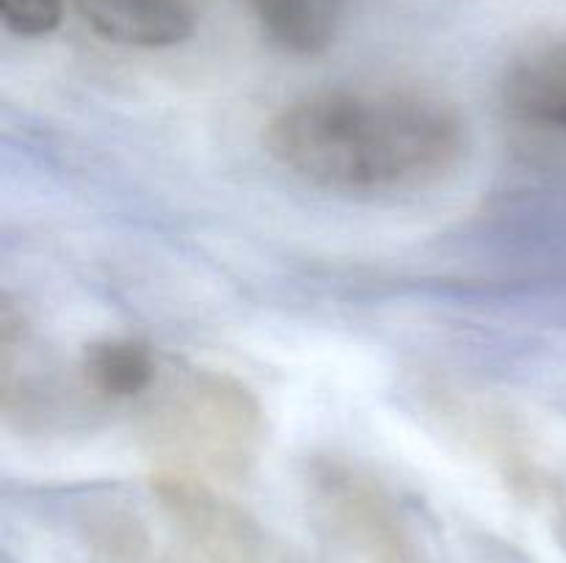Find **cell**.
Instances as JSON below:
<instances>
[{
	"label": "cell",
	"instance_id": "cell-2",
	"mask_svg": "<svg viewBox=\"0 0 566 563\" xmlns=\"http://www.w3.org/2000/svg\"><path fill=\"white\" fill-rule=\"evenodd\" d=\"M144 442L160 472L235 480L254 467L265 439L263 406L235 375L171 370L144 406Z\"/></svg>",
	"mask_w": 566,
	"mask_h": 563
},
{
	"label": "cell",
	"instance_id": "cell-1",
	"mask_svg": "<svg viewBox=\"0 0 566 563\" xmlns=\"http://www.w3.org/2000/svg\"><path fill=\"white\" fill-rule=\"evenodd\" d=\"M265 149L282 169L329 191H420L462 166L468 125L431 94L329 88L276 110Z\"/></svg>",
	"mask_w": 566,
	"mask_h": 563
},
{
	"label": "cell",
	"instance_id": "cell-9",
	"mask_svg": "<svg viewBox=\"0 0 566 563\" xmlns=\"http://www.w3.org/2000/svg\"><path fill=\"white\" fill-rule=\"evenodd\" d=\"M252 9L271 42L287 53L315 55L335 42L346 0H252Z\"/></svg>",
	"mask_w": 566,
	"mask_h": 563
},
{
	"label": "cell",
	"instance_id": "cell-6",
	"mask_svg": "<svg viewBox=\"0 0 566 563\" xmlns=\"http://www.w3.org/2000/svg\"><path fill=\"white\" fill-rule=\"evenodd\" d=\"M506 110L536 130L566 132V42L528 50L503 83Z\"/></svg>",
	"mask_w": 566,
	"mask_h": 563
},
{
	"label": "cell",
	"instance_id": "cell-5",
	"mask_svg": "<svg viewBox=\"0 0 566 563\" xmlns=\"http://www.w3.org/2000/svg\"><path fill=\"white\" fill-rule=\"evenodd\" d=\"M81 20L105 42L160 50L197 31L193 0H75Z\"/></svg>",
	"mask_w": 566,
	"mask_h": 563
},
{
	"label": "cell",
	"instance_id": "cell-7",
	"mask_svg": "<svg viewBox=\"0 0 566 563\" xmlns=\"http://www.w3.org/2000/svg\"><path fill=\"white\" fill-rule=\"evenodd\" d=\"M77 375L83 390L97 401H136L155 390L160 362L153 348L136 337H105L83 348Z\"/></svg>",
	"mask_w": 566,
	"mask_h": 563
},
{
	"label": "cell",
	"instance_id": "cell-4",
	"mask_svg": "<svg viewBox=\"0 0 566 563\" xmlns=\"http://www.w3.org/2000/svg\"><path fill=\"white\" fill-rule=\"evenodd\" d=\"M307 489L321 519L357 563H429L392 491L340 456L313 458Z\"/></svg>",
	"mask_w": 566,
	"mask_h": 563
},
{
	"label": "cell",
	"instance_id": "cell-8",
	"mask_svg": "<svg viewBox=\"0 0 566 563\" xmlns=\"http://www.w3.org/2000/svg\"><path fill=\"white\" fill-rule=\"evenodd\" d=\"M83 541L94 563H188L175 544L158 539L136 511L122 506H99L83 517Z\"/></svg>",
	"mask_w": 566,
	"mask_h": 563
},
{
	"label": "cell",
	"instance_id": "cell-3",
	"mask_svg": "<svg viewBox=\"0 0 566 563\" xmlns=\"http://www.w3.org/2000/svg\"><path fill=\"white\" fill-rule=\"evenodd\" d=\"M149 491L166 535L188 563H304L287 541L210 480L155 469Z\"/></svg>",
	"mask_w": 566,
	"mask_h": 563
},
{
	"label": "cell",
	"instance_id": "cell-10",
	"mask_svg": "<svg viewBox=\"0 0 566 563\" xmlns=\"http://www.w3.org/2000/svg\"><path fill=\"white\" fill-rule=\"evenodd\" d=\"M64 14V0H0L3 25L14 36H48L59 28Z\"/></svg>",
	"mask_w": 566,
	"mask_h": 563
}]
</instances>
